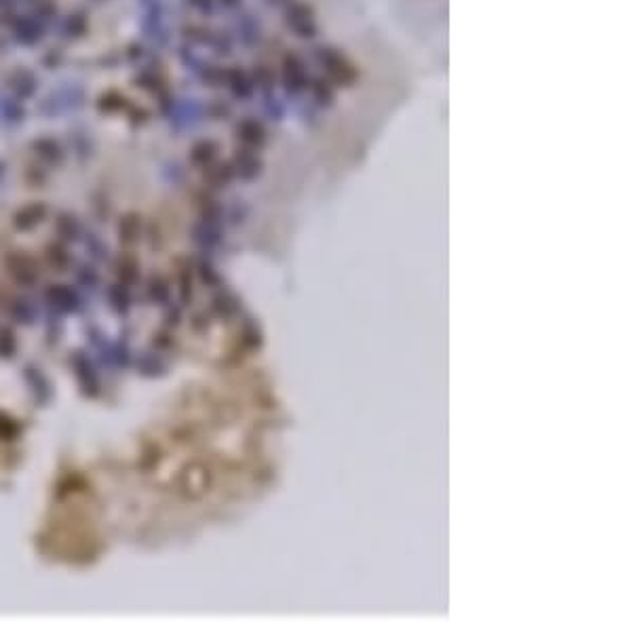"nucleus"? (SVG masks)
I'll use <instances>...</instances> for the list:
<instances>
[{
	"label": "nucleus",
	"instance_id": "nucleus-1",
	"mask_svg": "<svg viewBox=\"0 0 633 626\" xmlns=\"http://www.w3.org/2000/svg\"><path fill=\"white\" fill-rule=\"evenodd\" d=\"M317 57H319V63L323 65L325 72H327V80L329 83H336L340 87H351L355 83V78H357L355 65L338 49L323 47V49L317 51Z\"/></svg>",
	"mask_w": 633,
	"mask_h": 626
},
{
	"label": "nucleus",
	"instance_id": "nucleus-2",
	"mask_svg": "<svg viewBox=\"0 0 633 626\" xmlns=\"http://www.w3.org/2000/svg\"><path fill=\"white\" fill-rule=\"evenodd\" d=\"M285 21L295 32V34L302 36V39H313L317 34V21L313 17V11L307 5H300V3L291 5Z\"/></svg>",
	"mask_w": 633,
	"mask_h": 626
},
{
	"label": "nucleus",
	"instance_id": "nucleus-3",
	"mask_svg": "<svg viewBox=\"0 0 633 626\" xmlns=\"http://www.w3.org/2000/svg\"><path fill=\"white\" fill-rule=\"evenodd\" d=\"M285 85L289 91L298 93L307 87V70H304V63L300 61L295 55L287 57L285 59Z\"/></svg>",
	"mask_w": 633,
	"mask_h": 626
},
{
	"label": "nucleus",
	"instance_id": "nucleus-4",
	"mask_svg": "<svg viewBox=\"0 0 633 626\" xmlns=\"http://www.w3.org/2000/svg\"><path fill=\"white\" fill-rule=\"evenodd\" d=\"M311 93L321 106H329L334 102V87H331L327 78H315L311 83Z\"/></svg>",
	"mask_w": 633,
	"mask_h": 626
},
{
	"label": "nucleus",
	"instance_id": "nucleus-5",
	"mask_svg": "<svg viewBox=\"0 0 633 626\" xmlns=\"http://www.w3.org/2000/svg\"><path fill=\"white\" fill-rule=\"evenodd\" d=\"M243 133H245V140H249L251 144H262L264 142V129L258 127V125H245L243 127Z\"/></svg>",
	"mask_w": 633,
	"mask_h": 626
}]
</instances>
